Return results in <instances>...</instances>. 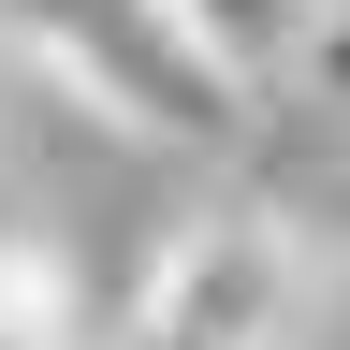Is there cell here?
<instances>
[{
    "label": "cell",
    "instance_id": "obj_2",
    "mask_svg": "<svg viewBox=\"0 0 350 350\" xmlns=\"http://www.w3.org/2000/svg\"><path fill=\"white\" fill-rule=\"evenodd\" d=\"M292 336H306V234L262 204L175 219L131 292V350H292Z\"/></svg>",
    "mask_w": 350,
    "mask_h": 350
},
{
    "label": "cell",
    "instance_id": "obj_6",
    "mask_svg": "<svg viewBox=\"0 0 350 350\" xmlns=\"http://www.w3.org/2000/svg\"><path fill=\"white\" fill-rule=\"evenodd\" d=\"M306 234H321V248H336V278H350V175L321 190V219H306Z\"/></svg>",
    "mask_w": 350,
    "mask_h": 350
},
{
    "label": "cell",
    "instance_id": "obj_7",
    "mask_svg": "<svg viewBox=\"0 0 350 350\" xmlns=\"http://www.w3.org/2000/svg\"><path fill=\"white\" fill-rule=\"evenodd\" d=\"M0 350H88V336H15V321H0Z\"/></svg>",
    "mask_w": 350,
    "mask_h": 350
},
{
    "label": "cell",
    "instance_id": "obj_5",
    "mask_svg": "<svg viewBox=\"0 0 350 350\" xmlns=\"http://www.w3.org/2000/svg\"><path fill=\"white\" fill-rule=\"evenodd\" d=\"M292 88L350 117V0H321V15H306V59H292Z\"/></svg>",
    "mask_w": 350,
    "mask_h": 350
},
{
    "label": "cell",
    "instance_id": "obj_3",
    "mask_svg": "<svg viewBox=\"0 0 350 350\" xmlns=\"http://www.w3.org/2000/svg\"><path fill=\"white\" fill-rule=\"evenodd\" d=\"M161 15L190 29V44H204L234 88H292V59H306V15H321V0H161Z\"/></svg>",
    "mask_w": 350,
    "mask_h": 350
},
{
    "label": "cell",
    "instance_id": "obj_4",
    "mask_svg": "<svg viewBox=\"0 0 350 350\" xmlns=\"http://www.w3.org/2000/svg\"><path fill=\"white\" fill-rule=\"evenodd\" d=\"M0 321L15 336H88V292H73L59 234H0Z\"/></svg>",
    "mask_w": 350,
    "mask_h": 350
},
{
    "label": "cell",
    "instance_id": "obj_1",
    "mask_svg": "<svg viewBox=\"0 0 350 350\" xmlns=\"http://www.w3.org/2000/svg\"><path fill=\"white\" fill-rule=\"evenodd\" d=\"M0 29L29 44L73 103H103L117 131H146V146H234L248 131V88L219 73L161 0H0Z\"/></svg>",
    "mask_w": 350,
    "mask_h": 350
}]
</instances>
